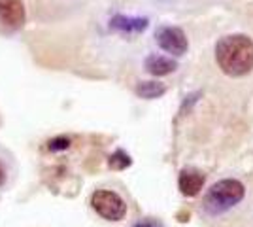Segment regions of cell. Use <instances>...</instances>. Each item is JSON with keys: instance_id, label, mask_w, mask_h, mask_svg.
<instances>
[{"instance_id": "cell-1", "label": "cell", "mask_w": 253, "mask_h": 227, "mask_svg": "<svg viewBox=\"0 0 253 227\" xmlns=\"http://www.w3.org/2000/svg\"><path fill=\"white\" fill-rule=\"evenodd\" d=\"M215 63L223 74L242 78L253 70V40L246 34H227L215 44Z\"/></svg>"}, {"instance_id": "cell-2", "label": "cell", "mask_w": 253, "mask_h": 227, "mask_svg": "<svg viewBox=\"0 0 253 227\" xmlns=\"http://www.w3.org/2000/svg\"><path fill=\"white\" fill-rule=\"evenodd\" d=\"M246 195V187L236 178H225L211 185L204 195L202 206L210 216H219L236 206Z\"/></svg>"}, {"instance_id": "cell-3", "label": "cell", "mask_w": 253, "mask_h": 227, "mask_svg": "<svg viewBox=\"0 0 253 227\" xmlns=\"http://www.w3.org/2000/svg\"><path fill=\"white\" fill-rule=\"evenodd\" d=\"M91 206L98 216L108 222H121L126 216V203L112 189H96L91 195Z\"/></svg>"}, {"instance_id": "cell-4", "label": "cell", "mask_w": 253, "mask_h": 227, "mask_svg": "<svg viewBox=\"0 0 253 227\" xmlns=\"http://www.w3.org/2000/svg\"><path fill=\"white\" fill-rule=\"evenodd\" d=\"M155 40L163 51L174 55V57H181L189 49V40L179 27H172V25L159 27L155 31Z\"/></svg>"}, {"instance_id": "cell-5", "label": "cell", "mask_w": 253, "mask_h": 227, "mask_svg": "<svg viewBox=\"0 0 253 227\" xmlns=\"http://www.w3.org/2000/svg\"><path fill=\"white\" fill-rule=\"evenodd\" d=\"M204 182H206V176L199 169L185 167V169L179 171L178 187L179 191H181V195H185V197H197L202 191Z\"/></svg>"}, {"instance_id": "cell-6", "label": "cell", "mask_w": 253, "mask_h": 227, "mask_svg": "<svg viewBox=\"0 0 253 227\" xmlns=\"http://www.w3.org/2000/svg\"><path fill=\"white\" fill-rule=\"evenodd\" d=\"M0 21L8 29H21L27 21L21 0H0Z\"/></svg>"}, {"instance_id": "cell-7", "label": "cell", "mask_w": 253, "mask_h": 227, "mask_svg": "<svg viewBox=\"0 0 253 227\" xmlns=\"http://www.w3.org/2000/svg\"><path fill=\"white\" fill-rule=\"evenodd\" d=\"M149 19L148 17H132V15H114L110 19V27L114 31H119V33L125 34H138L144 33L148 29Z\"/></svg>"}, {"instance_id": "cell-8", "label": "cell", "mask_w": 253, "mask_h": 227, "mask_svg": "<svg viewBox=\"0 0 253 227\" xmlns=\"http://www.w3.org/2000/svg\"><path fill=\"white\" fill-rule=\"evenodd\" d=\"M144 66H146V70H148L151 76H169L178 68V63H176L172 57L153 53V55H149V57H146Z\"/></svg>"}, {"instance_id": "cell-9", "label": "cell", "mask_w": 253, "mask_h": 227, "mask_svg": "<svg viewBox=\"0 0 253 227\" xmlns=\"http://www.w3.org/2000/svg\"><path fill=\"white\" fill-rule=\"evenodd\" d=\"M136 95L146 100H153V98L163 97L167 93V86L161 82H140L136 86Z\"/></svg>"}, {"instance_id": "cell-10", "label": "cell", "mask_w": 253, "mask_h": 227, "mask_svg": "<svg viewBox=\"0 0 253 227\" xmlns=\"http://www.w3.org/2000/svg\"><path fill=\"white\" fill-rule=\"evenodd\" d=\"M130 165H132V159H130V155L125 150H116L108 159V167L112 171H125L126 167H130Z\"/></svg>"}, {"instance_id": "cell-11", "label": "cell", "mask_w": 253, "mask_h": 227, "mask_svg": "<svg viewBox=\"0 0 253 227\" xmlns=\"http://www.w3.org/2000/svg\"><path fill=\"white\" fill-rule=\"evenodd\" d=\"M68 146H70V138H66V136H59V138H53V140H49V144H47V150H51V151L66 150Z\"/></svg>"}, {"instance_id": "cell-12", "label": "cell", "mask_w": 253, "mask_h": 227, "mask_svg": "<svg viewBox=\"0 0 253 227\" xmlns=\"http://www.w3.org/2000/svg\"><path fill=\"white\" fill-rule=\"evenodd\" d=\"M132 227H165L161 222H155V220H144V222H140V224H136V226Z\"/></svg>"}, {"instance_id": "cell-13", "label": "cell", "mask_w": 253, "mask_h": 227, "mask_svg": "<svg viewBox=\"0 0 253 227\" xmlns=\"http://www.w3.org/2000/svg\"><path fill=\"white\" fill-rule=\"evenodd\" d=\"M6 184V169H4V165L0 163V185Z\"/></svg>"}]
</instances>
